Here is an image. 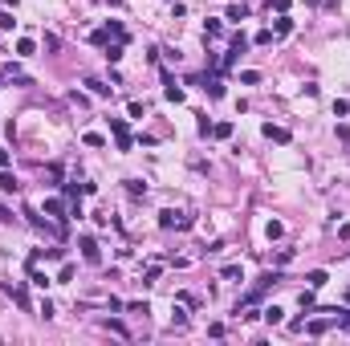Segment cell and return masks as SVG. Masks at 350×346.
Instances as JSON below:
<instances>
[{"label":"cell","mask_w":350,"mask_h":346,"mask_svg":"<svg viewBox=\"0 0 350 346\" xmlns=\"http://www.w3.org/2000/svg\"><path fill=\"white\" fill-rule=\"evenodd\" d=\"M159 228H192V216L187 212H159Z\"/></svg>","instance_id":"1"},{"label":"cell","mask_w":350,"mask_h":346,"mask_svg":"<svg viewBox=\"0 0 350 346\" xmlns=\"http://www.w3.org/2000/svg\"><path fill=\"white\" fill-rule=\"evenodd\" d=\"M110 135H114L118 151H131V147H135V139H131V131H126V122H122V118H110Z\"/></svg>","instance_id":"2"},{"label":"cell","mask_w":350,"mask_h":346,"mask_svg":"<svg viewBox=\"0 0 350 346\" xmlns=\"http://www.w3.org/2000/svg\"><path fill=\"white\" fill-rule=\"evenodd\" d=\"M244 49H248V37H244V33H236V37H232V49L224 53V70H232V66H236Z\"/></svg>","instance_id":"3"},{"label":"cell","mask_w":350,"mask_h":346,"mask_svg":"<svg viewBox=\"0 0 350 346\" xmlns=\"http://www.w3.org/2000/svg\"><path fill=\"white\" fill-rule=\"evenodd\" d=\"M78 248H82V257H86L90 265H98V261H102V253H98V240H94V236H82V240H78Z\"/></svg>","instance_id":"4"},{"label":"cell","mask_w":350,"mask_h":346,"mask_svg":"<svg viewBox=\"0 0 350 346\" xmlns=\"http://www.w3.org/2000/svg\"><path fill=\"white\" fill-rule=\"evenodd\" d=\"M0 192H5V196H17L21 192V183H17V175L9 167H0Z\"/></svg>","instance_id":"5"},{"label":"cell","mask_w":350,"mask_h":346,"mask_svg":"<svg viewBox=\"0 0 350 346\" xmlns=\"http://www.w3.org/2000/svg\"><path fill=\"white\" fill-rule=\"evenodd\" d=\"M163 94H167V102H183V86H175L171 74H163Z\"/></svg>","instance_id":"6"},{"label":"cell","mask_w":350,"mask_h":346,"mask_svg":"<svg viewBox=\"0 0 350 346\" xmlns=\"http://www.w3.org/2000/svg\"><path fill=\"white\" fill-rule=\"evenodd\" d=\"M261 131H265V139H273V143H289V139H293V135L285 131V127H273V122H265Z\"/></svg>","instance_id":"7"},{"label":"cell","mask_w":350,"mask_h":346,"mask_svg":"<svg viewBox=\"0 0 350 346\" xmlns=\"http://www.w3.org/2000/svg\"><path fill=\"white\" fill-rule=\"evenodd\" d=\"M273 33H277V37H289V33H293V21L285 17V13H277V21H273Z\"/></svg>","instance_id":"8"},{"label":"cell","mask_w":350,"mask_h":346,"mask_svg":"<svg viewBox=\"0 0 350 346\" xmlns=\"http://www.w3.org/2000/svg\"><path fill=\"white\" fill-rule=\"evenodd\" d=\"M45 212H49L53 220H70V216H66V204H61V200H45Z\"/></svg>","instance_id":"9"},{"label":"cell","mask_w":350,"mask_h":346,"mask_svg":"<svg viewBox=\"0 0 350 346\" xmlns=\"http://www.w3.org/2000/svg\"><path fill=\"white\" fill-rule=\"evenodd\" d=\"M265 236H269V240H281V236H285V224H281V220H269V224H265Z\"/></svg>","instance_id":"10"},{"label":"cell","mask_w":350,"mask_h":346,"mask_svg":"<svg viewBox=\"0 0 350 346\" xmlns=\"http://www.w3.org/2000/svg\"><path fill=\"white\" fill-rule=\"evenodd\" d=\"M305 281H309V289H322V285H326L330 277H326V269H313V273H309Z\"/></svg>","instance_id":"11"},{"label":"cell","mask_w":350,"mask_h":346,"mask_svg":"<svg viewBox=\"0 0 350 346\" xmlns=\"http://www.w3.org/2000/svg\"><path fill=\"white\" fill-rule=\"evenodd\" d=\"M122 45H126V41H110V45H106V61H110V66L122 61Z\"/></svg>","instance_id":"12"},{"label":"cell","mask_w":350,"mask_h":346,"mask_svg":"<svg viewBox=\"0 0 350 346\" xmlns=\"http://www.w3.org/2000/svg\"><path fill=\"white\" fill-rule=\"evenodd\" d=\"M208 98H224V82H220V78H208Z\"/></svg>","instance_id":"13"},{"label":"cell","mask_w":350,"mask_h":346,"mask_svg":"<svg viewBox=\"0 0 350 346\" xmlns=\"http://www.w3.org/2000/svg\"><path fill=\"white\" fill-rule=\"evenodd\" d=\"M29 281H33L37 289H45V285H49V277H45V273H41L37 265H29Z\"/></svg>","instance_id":"14"},{"label":"cell","mask_w":350,"mask_h":346,"mask_svg":"<svg viewBox=\"0 0 350 346\" xmlns=\"http://www.w3.org/2000/svg\"><path fill=\"white\" fill-rule=\"evenodd\" d=\"M5 293H9V297H13L17 305H29V293H25L21 285H5Z\"/></svg>","instance_id":"15"},{"label":"cell","mask_w":350,"mask_h":346,"mask_svg":"<svg viewBox=\"0 0 350 346\" xmlns=\"http://www.w3.org/2000/svg\"><path fill=\"white\" fill-rule=\"evenodd\" d=\"M86 86H90V94H98V98H106V94H110V86L98 82V78H86Z\"/></svg>","instance_id":"16"},{"label":"cell","mask_w":350,"mask_h":346,"mask_svg":"<svg viewBox=\"0 0 350 346\" xmlns=\"http://www.w3.org/2000/svg\"><path fill=\"white\" fill-rule=\"evenodd\" d=\"M106 37H114V41H126V29H122L118 21H106Z\"/></svg>","instance_id":"17"},{"label":"cell","mask_w":350,"mask_h":346,"mask_svg":"<svg viewBox=\"0 0 350 346\" xmlns=\"http://www.w3.org/2000/svg\"><path fill=\"white\" fill-rule=\"evenodd\" d=\"M17 53H21V57H33V53H37V45L29 41V37H21V41H17Z\"/></svg>","instance_id":"18"},{"label":"cell","mask_w":350,"mask_h":346,"mask_svg":"<svg viewBox=\"0 0 350 346\" xmlns=\"http://www.w3.org/2000/svg\"><path fill=\"white\" fill-rule=\"evenodd\" d=\"M281 313H285L281 305H269V309H265V322H269V326H281Z\"/></svg>","instance_id":"19"},{"label":"cell","mask_w":350,"mask_h":346,"mask_svg":"<svg viewBox=\"0 0 350 346\" xmlns=\"http://www.w3.org/2000/svg\"><path fill=\"white\" fill-rule=\"evenodd\" d=\"M212 135L216 139H228L232 135V122H212Z\"/></svg>","instance_id":"20"},{"label":"cell","mask_w":350,"mask_h":346,"mask_svg":"<svg viewBox=\"0 0 350 346\" xmlns=\"http://www.w3.org/2000/svg\"><path fill=\"white\" fill-rule=\"evenodd\" d=\"M220 277H224V281H236V277H244V273H240V265H224V269H220Z\"/></svg>","instance_id":"21"},{"label":"cell","mask_w":350,"mask_h":346,"mask_svg":"<svg viewBox=\"0 0 350 346\" xmlns=\"http://www.w3.org/2000/svg\"><path fill=\"white\" fill-rule=\"evenodd\" d=\"M244 17H248V5H232L228 9V21H244Z\"/></svg>","instance_id":"22"},{"label":"cell","mask_w":350,"mask_h":346,"mask_svg":"<svg viewBox=\"0 0 350 346\" xmlns=\"http://www.w3.org/2000/svg\"><path fill=\"white\" fill-rule=\"evenodd\" d=\"M126 192H131V196H147V187L139 179H126Z\"/></svg>","instance_id":"23"},{"label":"cell","mask_w":350,"mask_h":346,"mask_svg":"<svg viewBox=\"0 0 350 346\" xmlns=\"http://www.w3.org/2000/svg\"><path fill=\"white\" fill-rule=\"evenodd\" d=\"M297 301H301V309L309 313V309H313V289H301V297H297Z\"/></svg>","instance_id":"24"},{"label":"cell","mask_w":350,"mask_h":346,"mask_svg":"<svg viewBox=\"0 0 350 346\" xmlns=\"http://www.w3.org/2000/svg\"><path fill=\"white\" fill-rule=\"evenodd\" d=\"M204 33H208V37H220V33H224V25H220V21H208Z\"/></svg>","instance_id":"25"},{"label":"cell","mask_w":350,"mask_h":346,"mask_svg":"<svg viewBox=\"0 0 350 346\" xmlns=\"http://www.w3.org/2000/svg\"><path fill=\"white\" fill-rule=\"evenodd\" d=\"M240 82H244V86H257V82H261V74H257V70H244V74H240Z\"/></svg>","instance_id":"26"},{"label":"cell","mask_w":350,"mask_h":346,"mask_svg":"<svg viewBox=\"0 0 350 346\" xmlns=\"http://www.w3.org/2000/svg\"><path fill=\"white\" fill-rule=\"evenodd\" d=\"M102 143H106V139H102L98 131H86V147H102Z\"/></svg>","instance_id":"27"},{"label":"cell","mask_w":350,"mask_h":346,"mask_svg":"<svg viewBox=\"0 0 350 346\" xmlns=\"http://www.w3.org/2000/svg\"><path fill=\"white\" fill-rule=\"evenodd\" d=\"M155 281H159V265H151V269L143 273V285H155Z\"/></svg>","instance_id":"28"},{"label":"cell","mask_w":350,"mask_h":346,"mask_svg":"<svg viewBox=\"0 0 350 346\" xmlns=\"http://www.w3.org/2000/svg\"><path fill=\"white\" fill-rule=\"evenodd\" d=\"M346 114H350V102L338 98V102H334V118H346Z\"/></svg>","instance_id":"29"},{"label":"cell","mask_w":350,"mask_h":346,"mask_svg":"<svg viewBox=\"0 0 350 346\" xmlns=\"http://www.w3.org/2000/svg\"><path fill=\"white\" fill-rule=\"evenodd\" d=\"M90 41H94V45H106L110 37H106V29H94V33H90Z\"/></svg>","instance_id":"30"},{"label":"cell","mask_w":350,"mask_h":346,"mask_svg":"<svg viewBox=\"0 0 350 346\" xmlns=\"http://www.w3.org/2000/svg\"><path fill=\"white\" fill-rule=\"evenodd\" d=\"M252 41H257V45H269V41H273V29H261V33L252 37Z\"/></svg>","instance_id":"31"},{"label":"cell","mask_w":350,"mask_h":346,"mask_svg":"<svg viewBox=\"0 0 350 346\" xmlns=\"http://www.w3.org/2000/svg\"><path fill=\"white\" fill-rule=\"evenodd\" d=\"M269 9H277V13H289V0H269Z\"/></svg>","instance_id":"32"},{"label":"cell","mask_w":350,"mask_h":346,"mask_svg":"<svg viewBox=\"0 0 350 346\" xmlns=\"http://www.w3.org/2000/svg\"><path fill=\"white\" fill-rule=\"evenodd\" d=\"M17 21H13V13H0V29H13Z\"/></svg>","instance_id":"33"},{"label":"cell","mask_w":350,"mask_h":346,"mask_svg":"<svg viewBox=\"0 0 350 346\" xmlns=\"http://www.w3.org/2000/svg\"><path fill=\"white\" fill-rule=\"evenodd\" d=\"M338 236H342V240H350V224H342V228H338Z\"/></svg>","instance_id":"34"},{"label":"cell","mask_w":350,"mask_h":346,"mask_svg":"<svg viewBox=\"0 0 350 346\" xmlns=\"http://www.w3.org/2000/svg\"><path fill=\"white\" fill-rule=\"evenodd\" d=\"M0 167H9V151L5 147H0Z\"/></svg>","instance_id":"35"},{"label":"cell","mask_w":350,"mask_h":346,"mask_svg":"<svg viewBox=\"0 0 350 346\" xmlns=\"http://www.w3.org/2000/svg\"><path fill=\"white\" fill-rule=\"evenodd\" d=\"M9 220H13V216H9V212H5V208H0V224H9Z\"/></svg>","instance_id":"36"},{"label":"cell","mask_w":350,"mask_h":346,"mask_svg":"<svg viewBox=\"0 0 350 346\" xmlns=\"http://www.w3.org/2000/svg\"><path fill=\"white\" fill-rule=\"evenodd\" d=\"M110 5H114V9H118V5H122V0H110Z\"/></svg>","instance_id":"37"},{"label":"cell","mask_w":350,"mask_h":346,"mask_svg":"<svg viewBox=\"0 0 350 346\" xmlns=\"http://www.w3.org/2000/svg\"><path fill=\"white\" fill-rule=\"evenodd\" d=\"M5 5H17V0H5Z\"/></svg>","instance_id":"38"},{"label":"cell","mask_w":350,"mask_h":346,"mask_svg":"<svg viewBox=\"0 0 350 346\" xmlns=\"http://www.w3.org/2000/svg\"><path fill=\"white\" fill-rule=\"evenodd\" d=\"M346 301H350V289H346Z\"/></svg>","instance_id":"39"}]
</instances>
